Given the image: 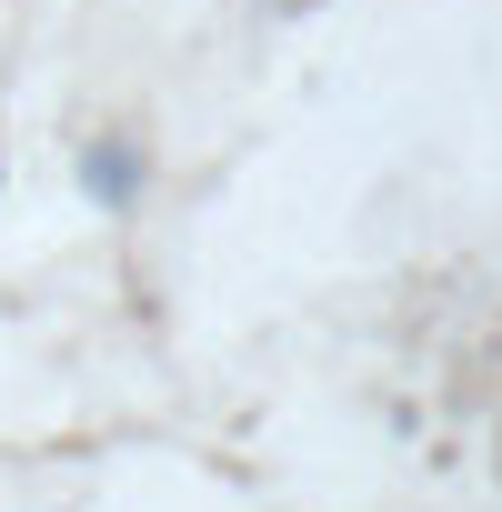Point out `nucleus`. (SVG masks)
Returning a JSON list of instances; mask_svg holds the SVG:
<instances>
[{"instance_id":"f257e3e1","label":"nucleus","mask_w":502,"mask_h":512,"mask_svg":"<svg viewBox=\"0 0 502 512\" xmlns=\"http://www.w3.org/2000/svg\"><path fill=\"white\" fill-rule=\"evenodd\" d=\"M91 191L121 201V191H131V161H121V151H91Z\"/></svg>"}]
</instances>
